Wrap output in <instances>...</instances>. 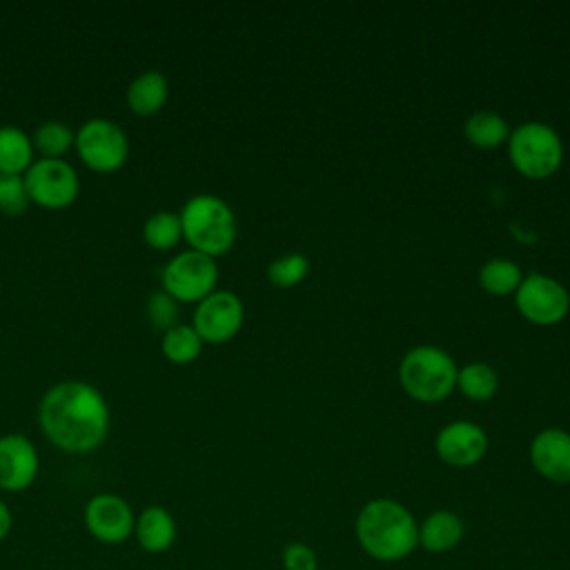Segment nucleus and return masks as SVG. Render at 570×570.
Segmentation results:
<instances>
[{
  "label": "nucleus",
  "mask_w": 570,
  "mask_h": 570,
  "mask_svg": "<svg viewBox=\"0 0 570 570\" xmlns=\"http://www.w3.org/2000/svg\"><path fill=\"white\" fill-rule=\"evenodd\" d=\"M38 423L49 443L69 454H87L102 445L109 432V405L100 390L85 381H62L49 387L38 407Z\"/></svg>",
  "instance_id": "1"
},
{
  "label": "nucleus",
  "mask_w": 570,
  "mask_h": 570,
  "mask_svg": "<svg viewBox=\"0 0 570 570\" xmlns=\"http://www.w3.org/2000/svg\"><path fill=\"white\" fill-rule=\"evenodd\" d=\"M356 534L361 546L381 561L405 557L419 539L412 514L396 501H370L356 519Z\"/></svg>",
  "instance_id": "2"
},
{
  "label": "nucleus",
  "mask_w": 570,
  "mask_h": 570,
  "mask_svg": "<svg viewBox=\"0 0 570 570\" xmlns=\"http://www.w3.org/2000/svg\"><path fill=\"white\" fill-rule=\"evenodd\" d=\"M183 238L194 252L209 258L223 256L236 240V216L232 207L214 194H196L180 209Z\"/></svg>",
  "instance_id": "3"
},
{
  "label": "nucleus",
  "mask_w": 570,
  "mask_h": 570,
  "mask_svg": "<svg viewBox=\"0 0 570 570\" xmlns=\"http://www.w3.org/2000/svg\"><path fill=\"white\" fill-rule=\"evenodd\" d=\"M459 367L454 358L434 345L412 347L401 365L399 381L407 396L421 403H436L450 396L456 385Z\"/></svg>",
  "instance_id": "4"
},
{
  "label": "nucleus",
  "mask_w": 570,
  "mask_h": 570,
  "mask_svg": "<svg viewBox=\"0 0 570 570\" xmlns=\"http://www.w3.org/2000/svg\"><path fill=\"white\" fill-rule=\"evenodd\" d=\"M508 156L521 176L541 180L561 167L563 142L550 125L532 120L510 131Z\"/></svg>",
  "instance_id": "5"
},
{
  "label": "nucleus",
  "mask_w": 570,
  "mask_h": 570,
  "mask_svg": "<svg viewBox=\"0 0 570 570\" xmlns=\"http://www.w3.org/2000/svg\"><path fill=\"white\" fill-rule=\"evenodd\" d=\"M78 158L96 174L118 171L129 156L127 134L107 118H91L76 131Z\"/></svg>",
  "instance_id": "6"
},
{
  "label": "nucleus",
  "mask_w": 570,
  "mask_h": 570,
  "mask_svg": "<svg viewBox=\"0 0 570 570\" xmlns=\"http://www.w3.org/2000/svg\"><path fill=\"white\" fill-rule=\"evenodd\" d=\"M160 278L163 292H167L176 303H200L216 292L218 267L214 258L187 249L165 265Z\"/></svg>",
  "instance_id": "7"
},
{
  "label": "nucleus",
  "mask_w": 570,
  "mask_h": 570,
  "mask_svg": "<svg viewBox=\"0 0 570 570\" xmlns=\"http://www.w3.org/2000/svg\"><path fill=\"white\" fill-rule=\"evenodd\" d=\"M22 178L29 200L45 209H65L80 191L76 169L62 158H38Z\"/></svg>",
  "instance_id": "8"
},
{
  "label": "nucleus",
  "mask_w": 570,
  "mask_h": 570,
  "mask_svg": "<svg viewBox=\"0 0 570 570\" xmlns=\"http://www.w3.org/2000/svg\"><path fill=\"white\" fill-rule=\"evenodd\" d=\"M519 314L534 325H557L568 316L570 296L568 289L552 276L528 274L514 292Z\"/></svg>",
  "instance_id": "9"
},
{
  "label": "nucleus",
  "mask_w": 570,
  "mask_h": 570,
  "mask_svg": "<svg viewBox=\"0 0 570 570\" xmlns=\"http://www.w3.org/2000/svg\"><path fill=\"white\" fill-rule=\"evenodd\" d=\"M243 318L245 309L240 298L234 292L216 289L207 298L196 303L191 327L196 330L203 343L220 345L238 334Z\"/></svg>",
  "instance_id": "10"
},
{
  "label": "nucleus",
  "mask_w": 570,
  "mask_h": 570,
  "mask_svg": "<svg viewBox=\"0 0 570 570\" xmlns=\"http://www.w3.org/2000/svg\"><path fill=\"white\" fill-rule=\"evenodd\" d=\"M82 521L87 532L96 541L107 546H118L134 534L136 514L120 494L100 492L87 501Z\"/></svg>",
  "instance_id": "11"
},
{
  "label": "nucleus",
  "mask_w": 570,
  "mask_h": 570,
  "mask_svg": "<svg viewBox=\"0 0 570 570\" xmlns=\"http://www.w3.org/2000/svg\"><path fill=\"white\" fill-rule=\"evenodd\" d=\"M40 456L33 441L24 434L0 436V490L22 492L33 485Z\"/></svg>",
  "instance_id": "12"
},
{
  "label": "nucleus",
  "mask_w": 570,
  "mask_h": 570,
  "mask_svg": "<svg viewBox=\"0 0 570 570\" xmlns=\"http://www.w3.org/2000/svg\"><path fill=\"white\" fill-rule=\"evenodd\" d=\"M436 454L454 468H468L481 461L488 450L485 432L472 421H454L436 434Z\"/></svg>",
  "instance_id": "13"
},
{
  "label": "nucleus",
  "mask_w": 570,
  "mask_h": 570,
  "mask_svg": "<svg viewBox=\"0 0 570 570\" xmlns=\"http://www.w3.org/2000/svg\"><path fill=\"white\" fill-rule=\"evenodd\" d=\"M530 459L534 470L554 481L570 483V434L561 428H548L532 439Z\"/></svg>",
  "instance_id": "14"
},
{
  "label": "nucleus",
  "mask_w": 570,
  "mask_h": 570,
  "mask_svg": "<svg viewBox=\"0 0 570 570\" xmlns=\"http://www.w3.org/2000/svg\"><path fill=\"white\" fill-rule=\"evenodd\" d=\"M134 537L145 552L158 554L171 548L176 541V521L163 505H147L134 523Z\"/></svg>",
  "instance_id": "15"
},
{
  "label": "nucleus",
  "mask_w": 570,
  "mask_h": 570,
  "mask_svg": "<svg viewBox=\"0 0 570 570\" xmlns=\"http://www.w3.org/2000/svg\"><path fill=\"white\" fill-rule=\"evenodd\" d=\"M167 96H169V82L156 69H147L138 73L127 87V105L136 116L158 114L165 107Z\"/></svg>",
  "instance_id": "16"
},
{
  "label": "nucleus",
  "mask_w": 570,
  "mask_h": 570,
  "mask_svg": "<svg viewBox=\"0 0 570 570\" xmlns=\"http://www.w3.org/2000/svg\"><path fill=\"white\" fill-rule=\"evenodd\" d=\"M33 142L22 129L0 127V174L22 176L33 165Z\"/></svg>",
  "instance_id": "17"
},
{
  "label": "nucleus",
  "mask_w": 570,
  "mask_h": 570,
  "mask_svg": "<svg viewBox=\"0 0 570 570\" xmlns=\"http://www.w3.org/2000/svg\"><path fill=\"white\" fill-rule=\"evenodd\" d=\"M463 534V523L461 519L454 514V512H448V510H439V512H432L423 525H421V532H419V539H421V546L430 552H443V550H450L459 543Z\"/></svg>",
  "instance_id": "18"
},
{
  "label": "nucleus",
  "mask_w": 570,
  "mask_h": 570,
  "mask_svg": "<svg viewBox=\"0 0 570 570\" xmlns=\"http://www.w3.org/2000/svg\"><path fill=\"white\" fill-rule=\"evenodd\" d=\"M465 138L479 149H497L510 138V127L505 118L494 111H476L465 120Z\"/></svg>",
  "instance_id": "19"
},
{
  "label": "nucleus",
  "mask_w": 570,
  "mask_h": 570,
  "mask_svg": "<svg viewBox=\"0 0 570 570\" xmlns=\"http://www.w3.org/2000/svg\"><path fill=\"white\" fill-rule=\"evenodd\" d=\"M160 350H163V354L169 363L187 365V363L198 358V354L203 350V341H200V336L196 334V330L191 325L176 323L174 327H169L163 334Z\"/></svg>",
  "instance_id": "20"
},
{
  "label": "nucleus",
  "mask_w": 570,
  "mask_h": 570,
  "mask_svg": "<svg viewBox=\"0 0 570 570\" xmlns=\"http://www.w3.org/2000/svg\"><path fill=\"white\" fill-rule=\"evenodd\" d=\"M521 281H523V274H521L519 265L508 258H492L479 272L481 287L492 296L514 294L517 287L521 285Z\"/></svg>",
  "instance_id": "21"
},
{
  "label": "nucleus",
  "mask_w": 570,
  "mask_h": 570,
  "mask_svg": "<svg viewBox=\"0 0 570 570\" xmlns=\"http://www.w3.org/2000/svg\"><path fill=\"white\" fill-rule=\"evenodd\" d=\"M142 238L151 249L167 252L178 245L183 238V227H180V216L176 212H156L145 220L142 227Z\"/></svg>",
  "instance_id": "22"
},
{
  "label": "nucleus",
  "mask_w": 570,
  "mask_h": 570,
  "mask_svg": "<svg viewBox=\"0 0 570 570\" xmlns=\"http://www.w3.org/2000/svg\"><path fill=\"white\" fill-rule=\"evenodd\" d=\"M456 385L470 401H488L499 387L497 372L485 363H468L456 374Z\"/></svg>",
  "instance_id": "23"
},
{
  "label": "nucleus",
  "mask_w": 570,
  "mask_h": 570,
  "mask_svg": "<svg viewBox=\"0 0 570 570\" xmlns=\"http://www.w3.org/2000/svg\"><path fill=\"white\" fill-rule=\"evenodd\" d=\"M31 142L33 149L42 154V158H60L76 145V131H71V127L60 120H47L38 125Z\"/></svg>",
  "instance_id": "24"
},
{
  "label": "nucleus",
  "mask_w": 570,
  "mask_h": 570,
  "mask_svg": "<svg viewBox=\"0 0 570 570\" xmlns=\"http://www.w3.org/2000/svg\"><path fill=\"white\" fill-rule=\"evenodd\" d=\"M307 272H309L307 256L294 252V254H285V256L272 261L267 267V278L274 287L287 289V287L298 285L307 276Z\"/></svg>",
  "instance_id": "25"
},
{
  "label": "nucleus",
  "mask_w": 570,
  "mask_h": 570,
  "mask_svg": "<svg viewBox=\"0 0 570 570\" xmlns=\"http://www.w3.org/2000/svg\"><path fill=\"white\" fill-rule=\"evenodd\" d=\"M31 200L24 187L22 176H11V174H0V214L4 216H22L27 214Z\"/></svg>",
  "instance_id": "26"
},
{
  "label": "nucleus",
  "mask_w": 570,
  "mask_h": 570,
  "mask_svg": "<svg viewBox=\"0 0 570 570\" xmlns=\"http://www.w3.org/2000/svg\"><path fill=\"white\" fill-rule=\"evenodd\" d=\"M147 316L151 321V325L156 330L167 332L169 327L176 325V316H178V303L167 294V292H154L147 298Z\"/></svg>",
  "instance_id": "27"
},
{
  "label": "nucleus",
  "mask_w": 570,
  "mask_h": 570,
  "mask_svg": "<svg viewBox=\"0 0 570 570\" xmlns=\"http://www.w3.org/2000/svg\"><path fill=\"white\" fill-rule=\"evenodd\" d=\"M283 563L287 570H316V557L303 543L287 546L283 552Z\"/></svg>",
  "instance_id": "28"
},
{
  "label": "nucleus",
  "mask_w": 570,
  "mask_h": 570,
  "mask_svg": "<svg viewBox=\"0 0 570 570\" xmlns=\"http://www.w3.org/2000/svg\"><path fill=\"white\" fill-rule=\"evenodd\" d=\"M11 525H13V514L9 510V505L0 499V541L9 537L11 532Z\"/></svg>",
  "instance_id": "29"
}]
</instances>
